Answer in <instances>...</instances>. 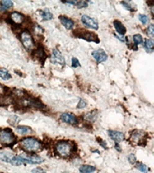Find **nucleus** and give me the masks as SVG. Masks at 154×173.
<instances>
[{"mask_svg":"<svg viewBox=\"0 0 154 173\" xmlns=\"http://www.w3.org/2000/svg\"><path fill=\"white\" fill-rule=\"evenodd\" d=\"M121 4H122V6L124 7V8L126 9V10H128V11H135V7H133V5L131 3V2H121Z\"/></svg>","mask_w":154,"mask_h":173,"instance_id":"obj_27","label":"nucleus"},{"mask_svg":"<svg viewBox=\"0 0 154 173\" xmlns=\"http://www.w3.org/2000/svg\"><path fill=\"white\" fill-rule=\"evenodd\" d=\"M39 16L42 17L43 21H49L53 18V15L50 12L49 9H43V10H39L38 11Z\"/></svg>","mask_w":154,"mask_h":173,"instance_id":"obj_18","label":"nucleus"},{"mask_svg":"<svg viewBox=\"0 0 154 173\" xmlns=\"http://www.w3.org/2000/svg\"><path fill=\"white\" fill-rule=\"evenodd\" d=\"M16 132L20 135H28L33 133V130L31 127L26 125H18L16 128Z\"/></svg>","mask_w":154,"mask_h":173,"instance_id":"obj_17","label":"nucleus"},{"mask_svg":"<svg viewBox=\"0 0 154 173\" xmlns=\"http://www.w3.org/2000/svg\"><path fill=\"white\" fill-rule=\"evenodd\" d=\"M20 41L23 44V46L27 51H34L35 49V42H34V36L28 30H23L19 35Z\"/></svg>","mask_w":154,"mask_h":173,"instance_id":"obj_3","label":"nucleus"},{"mask_svg":"<svg viewBox=\"0 0 154 173\" xmlns=\"http://www.w3.org/2000/svg\"><path fill=\"white\" fill-rule=\"evenodd\" d=\"M144 49L146 50L147 52H153V47H154V41L152 39H146L143 43Z\"/></svg>","mask_w":154,"mask_h":173,"instance_id":"obj_22","label":"nucleus"},{"mask_svg":"<svg viewBox=\"0 0 154 173\" xmlns=\"http://www.w3.org/2000/svg\"><path fill=\"white\" fill-rule=\"evenodd\" d=\"M34 55L35 58H37L39 61H41L42 62H43L46 60V56H47L43 46H38L36 49H34Z\"/></svg>","mask_w":154,"mask_h":173,"instance_id":"obj_15","label":"nucleus"},{"mask_svg":"<svg viewBox=\"0 0 154 173\" xmlns=\"http://www.w3.org/2000/svg\"><path fill=\"white\" fill-rule=\"evenodd\" d=\"M108 135L115 143H120V142L124 141L125 138L124 133H123L122 132H118V131H114V130L108 131Z\"/></svg>","mask_w":154,"mask_h":173,"instance_id":"obj_14","label":"nucleus"},{"mask_svg":"<svg viewBox=\"0 0 154 173\" xmlns=\"http://www.w3.org/2000/svg\"><path fill=\"white\" fill-rule=\"evenodd\" d=\"M60 121L64 122L66 124H77L78 123V120H77V117L72 113L69 112H64L62 114L60 115Z\"/></svg>","mask_w":154,"mask_h":173,"instance_id":"obj_9","label":"nucleus"},{"mask_svg":"<svg viewBox=\"0 0 154 173\" xmlns=\"http://www.w3.org/2000/svg\"><path fill=\"white\" fill-rule=\"evenodd\" d=\"M146 136H147V133L145 132H143L142 130H135L133 132V133L130 137V141L134 145H140V144L145 143Z\"/></svg>","mask_w":154,"mask_h":173,"instance_id":"obj_5","label":"nucleus"},{"mask_svg":"<svg viewBox=\"0 0 154 173\" xmlns=\"http://www.w3.org/2000/svg\"><path fill=\"white\" fill-rule=\"evenodd\" d=\"M71 65H72L73 68H77V67L80 66V62H79V61L77 60V58L73 57L72 60H71Z\"/></svg>","mask_w":154,"mask_h":173,"instance_id":"obj_32","label":"nucleus"},{"mask_svg":"<svg viewBox=\"0 0 154 173\" xmlns=\"http://www.w3.org/2000/svg\"><path fill=\"white\" fill-rule=\"evenodd\" d=\"M54 150H55V152L60 157L63 159H67L73 154L75 151V146L69 141L63 140V141L58 142L54 145Z\"/></svg>","mask_w":154,"mask_h":173,"instance_id":"obj_2","label":"nucleus"},{"mask_svg":"<svg viewBox=\"0 0 154 173\" xmlns=\"http://www.w3.org/2000/svg\"><path fill=\"white\" fill-rule=\"evenodd\" d=\"M59 20H60V24L64 26L66 29L68 30H72L75 26V22L71 19V18L65 16H59Z\"/></svg>","mask_w":154,"mask_h":173,"instance_id":"obj_13","label":"nucleus"},{"mask_svg":"<svg viewBox=\"0 0 154 173\" xmlns=\"http://www.w3.org/2000/svg\"><path fill=\"white\" fill-rule=\"evenodd\" d=\"M114 26L116 31V34L121 35H124L126 33V27L123 25V23L119 20H114Z\"/></svg>","mask_w":154,"mask_h":173,"instance_id":"obj_16","label":"nucleus"},{"mask_svg":"<svg viewBox=\"0 0 154 173\" xmlns=\"http://www.w3.org/2000/svg\"><path fill=\"white\" fill-rule=\"evenodd\" d=\"M6 92H7V87L0 84V96H3L6 94Z\"/></svg>","mask_w":154,"mask_h":173,"instance_id":"obj_36","label":"nucleus"},{"mask_svg":"<svg viewBox=\"0 0 154 173\" xmlns=\"http://www.w3.org/2000/svg\"><path fill=\"white\" fill-rule=\"evenodd\" d=\"M51 61L53 64L59 65V66H61V67H63L65 65V63H66L63 55L60 53V52L58 49H53L52 50Z\"/></svg>","mask_w":154,"mask_h":173,"instance_id":"obj_8","label":"nucleus"},{"mask_svg":"<svg viewBox=\"0 0 154 173\" xmlns=\"http://www.w3.org/2000/svg\"><path fill=\"white\" fill-rule=\"evenodd\" d=\"M86 106V102L84 99H80L79 101H78V104L77 105V109H82V108H84Z\"/></svg>","mask_w":154,"mask_h":173,"instance_id":"obj_33","label":"nucleus"},{"mask_svg":"<svg viewBox=\"0 0 154 173\" xmlns=\"http://www.w3.org/2000/svg\"><path fill=\"white\" fill-rule=\"evenodd\" d=\"M14 155L13 154H9V153H7V152H0V160L5 161V162H7V163H12V159H13Z\"/></svg>","mask_w":154,"mask_h":173,"instance_id":"obj_23","label":"nucleus"},{"mask_svg":"<svg viewBox=\"0 0 154 173\" xmlns=\"http://www.w3.org/2000/svg\"><path fill=\"white\" fill-rule=\"evenodd\" d=\"M33 32H34V35H36L37 36H41V35L44 33V30H43V28L41 26L35 25V26L33 27Z\"/></svg>","mask_w":154,"mask_h":173,"instance_id":"obj_25","label":"nucleus"},{"mask_svg":"<svg viewBox=\"0 0 154 173\" xmlns=\"http://www.w3.org/2000/svg\"><path fill=\"white\" fill-rule=\"evenodd\" d=\"M92 57L94 58V60L97 63H102L107 60L108 56L106 54V52H105L102 49H97L92 52Z\"/></svg>","mask_w":154,"mask_h":173,"instance_id":"obj_11","label":"nucleus"},{"mask_svg":"<svg viewBox=\"0 0 154 173\" xmlns=\"http://www.w3.org/2000/svg\"><path fill=\"white\" fill-rule=\"evenodd\" d=\"M138 18H139L140 22H142V25H147V24H149V22H150V18H149V16H146V15H143V14L139 15V16H138Z\"/></svg>","mask_w":154,"mask_h":173,"instance_id":"obj_29","label":"nucleus"},{"mask_svg":"<svg viewBox=\"0 0 154 173\" xmlns=\"http://www.w3.org/2000/svg\"><path fill=\"white\" fill-rule=\"evenodd\" d=\"M83 118H84L86 122L94 123V122L96 120V118H97V113H96V110L86 113L85 115H84V116H83Z\"/></svg>","mask_w":154,"mask_h":173,"instance_id":"obj_19","label":"nucleus"},{"mask_svg":"<svg viewBox=\"0 0 154 173\" xmlns=\"http://www.w3.org/2000/svg\"><path fill=\"white\" fill-rule=\"evenodd\" d=\"M13 6H14V3L11 0H2L0 2V7H1V10L4 12L10 10L13 7Z\"/></svg>","mask_w":154,"mask_h":173,"instance_id":"obj_20","label":"nucleus"},{"mask_svg":"<svg viewBox=\"0 0 154 173\" xmlns=\"http://www.w3.org/2000/svg\"><path fill=\"white\" fill-rule=\"evenodd\" d=\"M0 148H1V144H0Z\"/></svg>","mask_w":154,"mask_h":173,"instance_id":"obj_39","label":"nucleus"},{"mask_svg":"<svg viewBox=\"0 0 154 173\" xmlns=\"http://www.w3.org/2000/svg\"><path fill=\"white\" fill-rule=\"evenodd\" d=\"M114 147H115V150L116 151H118V152H121L122 150H121V147H120V145L118 144V143H115V145H114Z\"/></svg>","mask_w":154,"mask_h":173,"instance_id":"obj_38","label":"nucleus"},{"mask_svg":"<svg viewBox=\"0 0 154 173\" xmlns=\"http://www.w3.org/2000/svg\"><path fill=\"white\" fill-rule=\"evenodd\" d=\"M20 146L26 153L34 154L43 150V143L34 137H26L20 141Z\"/></svg>","mask_w":154,"mask_h":173,"instance_id":"obj_1","label":"nucleus"},{"mask_svg":"<svg viewBox=\"0 0 154 173\" xmlns=\"http://www.w3.org/2000/svg\"><path fill=\"white\" fill-rule=\"evenodd\" d=\"M16 143V137L13 131L10 129L5 128L0 129V144L6 145V146H11L14 145Z\"/></svg>","mask_w":154,"mask_h":173,"instance_id":"obj_4","label":"nucleus"},{"mask_svg":"<svg viewBox=\"0 0 154 173\" xmlns=\"http://www.w3.org/2000/svg\"><path fill=\"white\" fill-rule=\"evenodd\" d=\"M21 157L24 159L26 164H41L44 161L43 158L35 154H30V153H23L21 154Z\"/></svg>","mask_w":154,"mask_h":173,"instance_id":"obj_7","label":"nucleus"},{"mask_svg":"<svg viewBox=\"0 0 154 173\" xmlns=\"http://www.w3.org/2000/svg\"><path fill=\"white\" fill-rule=\"evenodd\" d=\"M133 43H134L135 45H142V44H143V38H142V35H139V34L133 35Z\"/></svg>","mask_w":154,"mask_h":173,"instance_id":"obj_26","label":"nucleus"},{"mask_svg":"<svg viewBox=\"0 0 154 173\" xmlns=\"http://www.w3.org/2000/svg\"><path fill=\"white\" fill-rule=\"evenodd\" d=\"M11 78L12 76L7 69L5 68H0V78H2L3 80H9Z\"/></svg>","mask_w":154,"mask_h":173,"instance_id":"obj_24","label":"nucleus"},{"mask_svg":"<svg viewBox=\"0 0 154 173\" xmlns=\"http://www.w3.org/2000/svg\"><path fill=\"white\" fill-rule=\"evenodd\" d=\"M135 167H136L137 170H139V171H142V172L148 173V171H149L148 167H147L145 164L142 163V162H138V163H136V166H135Z\"/></svg>","mask_w":154,"mask_h":173,"instance_id":"obj_28","label":"nucleus"},{"mask_svg":"<svg viewBox=\"0 0 154 173\" xmlns=\"http://www.w3.org/2000/svg\"><path fill=\"white\" fill-rule=\"evenodd\" d=\"M114 35H115V37H116L117 39H119L121 42H123V43H126V42H127V38H126V36L118 35V34H115Z\"/></svg>","mask_w":154,"mask_h":173,"instance_id":"obj_35","label":"nucleus"},{"mask_svg":"<svg viewBox=\"0 0 154 173\" xmlns=\"http://www.w3.org/2000/svg\"><path fill=\"white\" fill-rule=\"evenodd\" d=\"M0 173H2V172H0Z\"/></svg>","mask_w":154,"mask_h":173,"instance_id":"obj_40","label":"nucleus"},{"mask_svg":"<svg viewBox=\"0 0 154 173\" xmlns=\"http://www.w3.org/2000/svg\"><path fill=\"white\" fill-rule=\"evenodd\" d=\"M128 161L131 164H135V163H136V161H137L136 157H135L134 154H130V155L128 156Z\"/></svg>","mask_w":154,"mask_h":173,"instance_id":"obj_34","label":"nucleus"},{"mask_svg":"<svg viewBox=\"0 0 154 173\" xmlns=\"http://www.w3.org/2000/svg\"><path fill=\"white\" fill-rule=\"evenodd\" d=\"M9 19L11 23L17 26H22L26 22V16L19 12H12L9 14Z\"/></svg>","mask_w":154,"mask_h":173,"instance_id":"obj_10","label":"nucleus"},{"mask_svg":"<svg viewBox=\"0 0 154 173\" xmlns=\"http://www.w3.org/2000/svg\"><path fill=\"white\" fill-rule=\"evenodd\" d=\"M96 171V168L92 165H81L79 168L80 173H93Z\"/></svg>","mask_w":154,"mask_h":173,"instance_id":"obj_21","label":"nucleus"},{"mask_svg":"<svg viewBox=\"0 0 154 173\" xmlns=\"http://www.w3.org/2000/svg\"><path fill=\"white\" fill-rule=\"evenodd\" d=\"M87 6H88V3L86 1H78L76 4V7L78 9L86 8V7H87Z\"/></svg>","mask_w":154,"mask_h":173,"instance_id":"obj_31","label":"nucleus"},{"mask_svg":"<svg viewBox=\"0 0 154 173\" xmlns=\"http://www.w3.org/2000/svg\"><path fill=\"white\" fill-rule=\"evenodd\" d=\"M78 37L83 38L84 40L87 42H94V43H99V39L97 38V35H96L94 33L89 31H82L80 34L77 35Z\"/></svg>","mask_w":154,"mask_h":173,"instance_id":"obj_12","label":"nucleus"},{"mask_svg":"<svg viewBox=\"0 0 154 173\" xmlns=\"http://www.w3.org/2000/svg\"><path fill=\"white\" fill-rule=\"evenodd\" d=\"M81 23L89 29H93V30H97L98 29V22L96 19L91 17L87 15H82L80 17Z\"/></svg>","mask_w":154,"mask_h":173,"instance_id":"obj_6","label":"nucleus"},{"mask_svg":"<svg viewBox=\"0 0 154 173\" xmlns=\"http://www.w3.org/2000/svg\"><path fill=\"white\" fill-rule=\"evenodd\" d=\"M146 33L147 35L151 37V39H152L154 36V26L153 24H150L149 26L147 27V30H146Z\"/></svg>","mask_w":154,"mask_h":173,"instance_id":"obj_30","label":"nucleus"},{"mask_svg":"<svg viewBox=\"0 0 154 173\" xmlns=\"http://www.w3.org/2000/svg\"><path fill=\"white\" fill-rule=\"evenodd\" d=\"M32 173H46V172L43 171V169H41V168H36V169H34V170L32 171Z\"/></svg>","mask_w":154,"mask_h":173,"instance_id":"obj_37","label":"nucleus"}]
</instances>
